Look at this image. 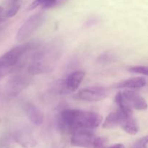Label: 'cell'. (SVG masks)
<instances>
[{"label":"cell","mask_w":148,"mask_h":148,"mask_svg":"<svg viewBox=\"0 0 148 148\" xmlns=\"http://www.w3.org/2000/svg\"><path fill=\"white\" fill-rule=\"evenodd\" d=\"M24 111L28 119L35 125H41L44 121L43 112L33 103L27 102L24 106Z\"/></svg>","instance_id":"obj_12"},{"label":"cell","mask_w":148,"mask_h":148,"mask_svg":"<svg viewBox=\"0 0 148 148\" xmlns=\"http://www.w3.org/2000/svg\"><path fill=\"white\" fill-rule=\"evenodd\" d=\"M103 117L92 111L65 109L57 116V126L63 134H72L79 130H94L99 127Z\"/></svg>","instance_id":"obj_1"},{"label":"cell","mask_w":148,"mask_h":148,"mask_svg":"<svg viewBox=\"0 0 148 148\" xmlns=\"http://www.w3.org/2000/svg\"><path fill=\"white\" fill-rule=\"evenodd\" d=\"M12 71L11 69H8L7 67H6L5 66L2 64L1 62H0V79L2 78L3 77H4L5 75H8V74L11 73Z\"/></svg>","instance_id":"obj_19"},{"label":"cell","mask_w":148,"mask_h":148,"mask_svg":"<svg viewBox=\"0 0 148 148\" xmlns=\"http://www.w3.org/2000/svg\"><path fill=\"white\" fill-rule=\"evenodd\" d=\"M18 1H19V0H10V4H17V3H19Z\"/></svg>","instance_id":"obj_22"},{"label":"cell","mask_w":148,"mask_h":148,"mask_svg":"<svg viewBox=\"0 0 148 148\" xmlns=\"http://www.w3.org/2000/svg\"><path fill=\"white\" fill-rule=\"evenodd\" d=\"M63 52V41L53 38L33 53L27 67L32 75H43L51 72L60 59Z\"/></svg>","instance_id":"obj_2"},{"label":"cell","mask_w":148,"mask_h":148,"mask_svg":"<svg viewBox=\"0 0 148 148\" xmlns=\"http://www.w3.org/2000/svg\"><path fill=\"white\" fill-rule=\"evenodd\" d=\"M44 20L45 14L41 12L30 16L17 31L16 36L17 41L22 42L28 39L43 25Z\"/></svg>","instance_id":"obj_6"},{"label":"cell","mask_w":148,"mask_h":148,"mask_svg":"<svg viewBox=\"0 0 148 148\" xmlns=\"http://www.w3.org/2000/svg\"><path fill=\"white\" fill-rule=\"evenodd\" d=\"M71 145L82 148H104L106 140L89 130H79L72 133Z\"/></svg>","instance_id":"obj_3"},{"label":"cell","mask_w":148,"mask_h":148,"mask_svg":"<svg viewBox=\"0 0 148 148\" xmlns=\"http://www.w3.org/2000/svg\"><path fill=\"white\" fill-rule=\"evenodd\" d=\"M46 1H47V0H35V1H33V2L29 5L27 10H34V9H36V7H38V6L43 5Z\"/></svg>","instance_id":"obj_18"},{"label":"cell","mask_w":148,"mask_h":148,"mask_svg":"<svg viewBox=\"0 0 148 148\" xmlns=\"http://www.w3.org/2000/svg\"><path fill=\"white\" fill-rule=\"evenodd\" d=\"M147 84V79L143 77H137L125 79L116 84L115 88L121 89H140Z\"/></svg>","instance_id":"obj_13"},{"label":"cell","mask_w":148,"mask_h":148,"mask_svg":"<svg viewBox=\"0 0 148 148\" xmlns=\"http://www.w3.org/2000/svg\"><path fill=\"white\" fill-rule=\"evenodd\" d=\"M85 73L82 71L77 70L69 74L66 79L63 80L64 87L66 92H75L79 88L83 81Z\"/></svg>","instance_id":"obj_11"},{"label":"cell","mask_w":148,"mask_h":148,"mask_svg":"<svg viewBox=\"0 0 148 148\" xmlns=\"http://www.w3.org/2000/svg\"><path fill=\"white\" fill-rule=\"evenodd\" d=\"M108 90L103 86H90L78 91L76 98L86 102H98L107 98Z\"/></svg>","instance_id":"obj_7"},{"label":"cell","mask_w":148,"mask_h":148,"mask_svg":"<svg viewBox=\"0 0 148 148\" xmlns=\"http://www.w3.org/2000/svg\"><path fill=\"white\" fill-rule=\"evenodd\" d=\"M32 75L27 73H17L13 75L6 83L4 88V95L7 99L16 98L24 90H25L32 82Z\"/></svg>","instance_id":"obj_5"},{"label":"cell","mask_w":148,"mask_h":148,"mask_svg":"<svg viewBox=\"0 0 148 148\" xmlns=\"http://www.w3.org/2000/svg\"><path fill=\"white\" fill-rule=\"evenodd\" d=\"M119 126L129 134L135 135L139 132V125L133 114V109H119Z\"/></svg>","instance_id":"obj_8"},{"label":"cell","mask_w":148,"mask_h":148,"mask_svg":"<svg viewBox=\"0 0 148 148\" xmlns=\"http://www.w3.org/2000/svg\"><path fill=\"white\" fill-rule=\"evenodd\" d=\"M1 28H0V32H1Z\"/></svg>","instance_id":"obj_24"},{"label":"cell","mask_w":148,"mask_h":148,"mask_svg":"<svg viewBox=\"0 0 148 148\" xmlns=\"http://www.w3.org/2000/svg\"><path fill=\"white\" fill-rule=\"evenodd\" d=\"M119 126V111L118 110L112 111L106 116L102 124L104 129H114Z\"/></svg>","instance_id":"obj_14"},{"label":"cell","mask_w":148,"mask_h":148,"mask_svg":"<svg viewBox=\"0 0 148 148\" xmlns=\"http://www.w3.org/2000/svg\"><path fill=\"white\" fill-rule=\"evenodd\" d=\"M128 70L132 73L141 74L144 75H148V67L147 66H132L129 67Z\"/></svg>","instance_id":"obj_16"},{"label":"cell","mask_w":148,"mask_h":148,"mask_svg":"<svg viewBox=\"0 0 148 148\" xmlns=\"http://www.w3.org/2000/svg\"><path fill=\"white\" fill-rule=\"evenodd\" d=\"M14 140L20 146L25 148L34 147L37 141L31 130L26 127H22L16 130L14 133Z\"/></svg>","instance_id":"obj_9"},{"label":"cell","mask_w":148,"mask_h":148,"mask_svg":"<svg viewBox=\"0 0 148 148\" xmlns=\"http://www.w3.org/2000/svg\"><path fill=\"white\" fill-rule=\"evenodd\" d=\"M20 3H17V4H10L8 9L6 10L5 12L4 13V16L7 18V17H14L17 12H18L19 10H20Z\"/></svg>","instance_id":"obj_15"},{"label":"cell","mask_w":148,"mask_h":148,"mask_svg":"<svg viewBox=\"0 0 148 148\" xmlns=\"http://www.w3.org/2000/svg\"><path fill=\"white\" fill-rule=\"evenodd\" d=\"M3 12H4V9L1 7H0V14H3Z\"/></svg>","instance_id":"obj_23"},{"label":"cell","mask_w":148,"mask_h":148,"mask_svg":"<svg viewBox=\"0 0 148 148\" xmlns=\"http://www.w3.org/2000/svg\"><path fill=\"white\" fill-rule=\"evenodd\" d=\"M148 145V137L145 136L140 140H137L132 145V148H147Z\"/></svg>","instance_id":"obj_17"},{"label":"cell","mask_w":148,"mask_h":148,"mask_svg":"<svg viewBox=\"0 0 148 148\" xmlns=\"http://www.w3.org/2000/svg\"><path fill=\"white\" fill-rule=\"evenodd\" d=\"M108 148H124V145L123 144H121V143H118V144L114 145L111 146Z\"/></svg>","instance_id":"obj_20"},{"label":"cell","mask_w":148,"mask_h":148,"mask_svg":"<svg viewBox=\"0 0 148 148\" xmlns=\"http://www.w3.org/2000/svg\"><path fill=\"white\" fill-rule=\"evenodd\" d=\"M38 45V43L36 42H27L20 46H14L0 57V62L6 67L13 71L22 57L27 52L36 49Z\"/></svg>","instance_id":"obj_4"},{"label":"cell","mask_w":148,"mask_h":148,"mask_svg":"<svg viewBox=\"0 0 148 148\" xmlns=\"http://www.w3.org/2000/svg\"><path fill=\"white\" fill-rule=\"evenodd\" d=\"M121 93L126 102L132 109L144 111L147 108L146 100L137 91L126 90L124 92H121Z\"/></svg>","instance_id":"obj_10"},{"label":"cell","mask_w":148,"mask_h":148,"mask_svg":"<svg viewBox=\"0 0 148 148\" xmlns=\"http://www.w3.org/2000/svg\"><path fill=\"white\" fill-rule=\"evenodd\" d=\"M5 20H6V17H4V14H0V24H1V23H3V22H4Z\"/></svg>","instance_id":"obj_21"}]
</instances>
